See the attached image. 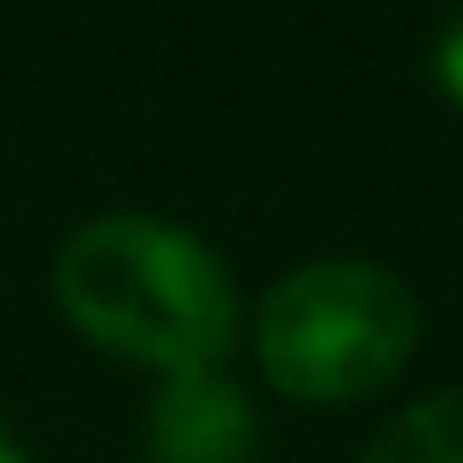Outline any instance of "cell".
<instances>
[{
    "label": "cell",
    "mask_w": 463,
    "mask_h": 463,
    "mask_svg": "<svg viewBox=\"0 0 463 463\" xmlns=\"http://www.w3.org/2000/svg\"><path fill=\"white\" fill-rule=\"evenodd\" d=\"M55 300L75 334L164 375L218 368L239 341V293L212 246L157 218H96L61 246Z\"/></svg>",
    "instance_id": "6da1fadb"
},
{
    "label": "cell",
    "mask_w": 463,
    "mask_h": 463,
    "mask_svg": "<svg viewBox=\"0 0 463 463\" xmlns=\"http://www.w3.org/2000/svg\"><path fill=\"white\" fill-rule=\"evenodd\" d=\"M422 307L389 266L320 260L260 300V368L293 402H354L402 375Z\"/></svg>",
    "instance_id": "7a4b0ae2"
},
{
    "label": "cell",
    "mask_w": 463,
    "mask_h": 463,
    "mask_svg": "<svg viewBox=\"0 0 463 463\" xmlns=\"http://www.w3.org/2000/svg\"><path fill=\"white\" fill-rule=\"evenodd\" d=\"M144 449L157 463H246L260 449V422L218 368H191L164 375V389L150 395Z\"/></svg>",
    "instance_id": "3957f363"
},
{
    "label": "cell",
    "mask_w": 463,
    "mask_h": 463,
    "mask_svg": "<svg viewBox=\"0 0 463 463\" xmlns=\"http://www.w3.org/2000/svg\"><path fill=\"white\" fill-rule=\"evenodd\" d=\"M362 463H463V389H443L430 402L402 409L368 443Z\"/></svg>",
    "instance_id": "277c9868"
},
{
    "label": "cell",
    "mask_w": 463,
    "mask_h": 463,
    "mask_svg": "<svg viewBox=\"0 0 463 463\" xmlns=\"http://www.w3.org/2000/svg\"><path fill=\"white\" fill-rule=\"evenodd\" d=\"M436 82H443V96L463 109V14L443 28V42H436Z\"/></svg>",
    "instance_id": "5b68a950"
},
{
    "label": "cell",
    "mask_w": 463,
    "mask_h": 463,
    "mask_svg": "<svg viewBox=\"0 0 463 463\" xmlns=\"http://www.w3.org/2000/svg\"><path fill=\"white\" fill-rule=\"evenodd\" d=\"M0 463H28V449H14L7 436H0Z\"/></svg>",
    "instance_id": "8992f818"
}]
</instances>
